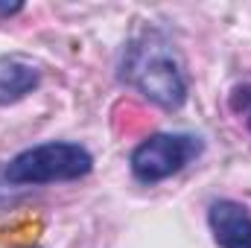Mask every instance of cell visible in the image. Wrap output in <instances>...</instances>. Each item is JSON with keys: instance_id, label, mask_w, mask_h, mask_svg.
<instances>
[{"instance_id": "6da1fadb", "label": "cell", "mask_w": 251, "mask_h": 248, "mask_svg": "<svg viewBox=\"0 0 251 248\" xmlns=\"http://www.w3.org/2000/svg\"><path fill=\"white\" fill-rule=\"evenodd\" d=\"M120 79L167 111L187 102V79L178 53L158 29H143L128 41L120 62Z\"/></svg>"}, {"instance_id": "7a4b0ae2", "label": "cell", "mask_w": 251, "mask_h": 248, "mask_svg": "<svg viewBox=\"0 0 251 248\" xmlns=\"http://www.w3.org/2000/svg\"><path fill=\"white\" fill-rule=\"evenodd\" d=\"M94 170V155L70 140H50L18 152L3 178L9 184H56V181H76Z\"/></svg>"}, {"instance_id": "3957f363", "label": "cell", "mask_w": 251, "mask_h": 248, "mask_svg": "<svg viewBox=\"0 0 251 248\" xmlns=\"http://www.w3.org/2000/svg\"><path fill=\"white\" fill-rule=\"evenodd\" d=\"M204 143L196 134L184 131H161L146 137L134 152H131V175L143 184H158L176 173H181L190 161L201 155Z\"/></svg>"}, {"instance_id": "277c9868", "label": "cell", "mask_w": 251, "mask_h": 248, "mask_svg": "<svg viewBox=\"0 0 251 248\" xmlns=\"http://www.w3.org/2000/svg\"><path fill=\"white\" fill-rule=\"evenodd\" d=\"M207 225L219 248H251V213L234 198H219L207 210Z\"/></svg>"}, {"instance_id": "5b68a950", "label": "cell", "mask_w": 251, "mask_h": 248, "mask_svg": "<svg viewBox=\"0 0 251 248\" xmlns=\"http://www.w3.org/2000/svg\"><path fill=\"white\" fill-rule=\"evenodd\" d=\"M41 85L38 64L21 53L0 56V105H12Z\"/></svg>"}, {"instance_id": "8992f818", "label": "cell", "mask_w": 251, "mask_h": 248, "mask_svg": "<svg viewBox=\"0 0 251 248\" xmlns=\"http://www.w3.org/2000/svg\"><path fill=\"white\" fill-rule=\"evenodd\" d=\"M228 105H231V111H234L240 120H246V125H249V131H251V85L249 82L231 88V94H228Z\"/></svg>"}, {"instance_id": "52a82bcc", "label": "cell", "mask_w": 251, "mask_h": 248, "mask_svg": "<svg viewBox=\"0 0 251 248\" xmlns=\"http://www.w3.org/2000/svg\"><path fill=\"white\" fill-rule=\"evenodd\" d=\"M24 9V3H9V0H0V18H12V15H18Z\"/></svg>"}, {"instance_id": "ba28073f", "label": "cell", "mask_w": 251, "mask_h": 248, "mask_svg": "<svg viewBox=\"0 0 251 248\" xmlns=\"http://www.w3.org/2000/svg\"><path fill=\"white\" fill-rule=\"evenodd\" d=\"M29 248H38V246H29Z\"/></svg>"}]
</instances>
